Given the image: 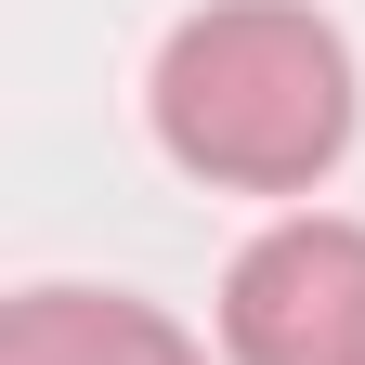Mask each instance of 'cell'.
Returning <instances> with one entry per match:
<instances>
[{
	"label": "cell",
	"instance_id": "cell-1",
	"mask_svg": "<svg viewBox=\"0 0 365 365\" xmlns=\"http://www.w3.org/2000/svg\"><path fill=\"white\" fill-rule=\"evenodd\" d=\"M157 144L222 196H300L352 144V53L300 0H209L157 53Z\"/></svg>",
	"mask_w": 365,
	"mask_h": 365
},
{
	"label": "cell",
	"instance_id": "cell-2",
	"mask_svg": "<svg viewBox=\"0 0 365 365\" xmlns=\"http://www.w3.org/2000/svg\"><path fill=\"white\" fill-rule=\"evenodd\" d=\"M222 352L235 365H365V222H274L222 274Z\"/></svg>",
	"mask_w": 365,
	"mask_h": 365
},
{
	"label": "cell",
	"instance_id": "cell-3",
	"mask_svg": "<svg viewBox=\"0 0 365 365\" xmlns=\"http://www.w3.org/2000/svg\"><path fill=\"white\" fill-rule=\"evenodd\" d=\"M0 365H196V339L130 287H26L0 313Z\"/></svg>",
	"mask_w": 365,
	"mask_h": 365
}]
</instances>
